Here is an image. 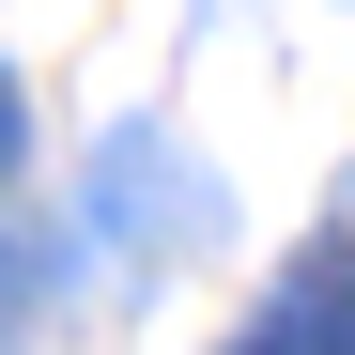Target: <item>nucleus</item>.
<instances>
[{"label":"nucleus","mask_w":355,"mask_h":355,"mask_svg":"<svg viewBox=\"0 0 355 355\" xmlns=\"http://www.w3.org/2000/svg\"><path fill=\"white\" fill-rule=\"evenodd\" d=\"M232 355H355V263H340V248H309V263H293V293H278Z\"/></svg>","instance_id":"nucleus-1"}]
</instances>
